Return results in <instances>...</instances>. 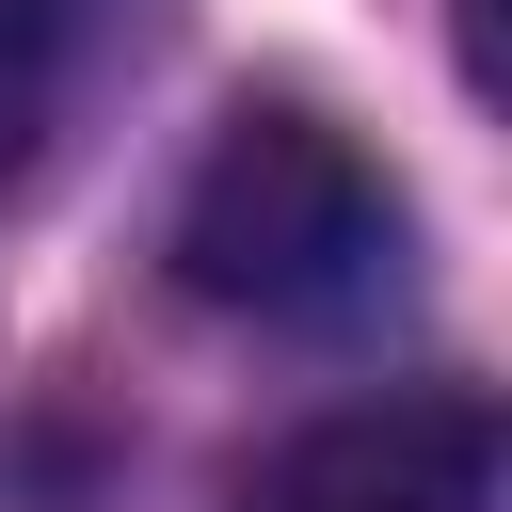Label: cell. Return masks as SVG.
<instances>
[{
  "label": "cell",
  "instance_id": "obj_1",
  "mask_svg": "<svg viewBox=\"0 0 512 512\" xmlns=\"http://www.w3.org/2000/svg\"><path fill=\"white\" fill-rule=\"evenodd\" d=\"M400 176L304 112V96H256L224 112V144L192 160L176 192V288L224 304V320H272V336H320V320H368L400 288Z\"/></svg>",
  "mask_w": 512,
  "mask_h": 512
},
{
  "label": "cell",
  "instance_id": "obj_2",
  "mask_svg": "<svg viewBox=\"0 0 512 512\" xmlns=\"http://www.w3.org/2000/svg\"><path fill=\"white\" fill-rule=\"evenodd\" d=\"M240 512H496V416L464 384L432 400H352L256 464Z\"/></svg>",
  "mask_w": 512,
  "mask_h": 512
},
{
  "label": "cell",
  "instance_id": "obj_3",
  "mask_svg": "<svg viewBox=\"0 0 512 512\" xmlns=\"http://www.w3.org/2000/svg\"><path fill=\"white\" fill-rule=\"evenodd\" d=\"M80 48H96V0H0V192L32 176V144H48L64 80H80Z\"/></svg>",
  "mask_w": 512,
  "mask_h": 512
}]
</instances>
